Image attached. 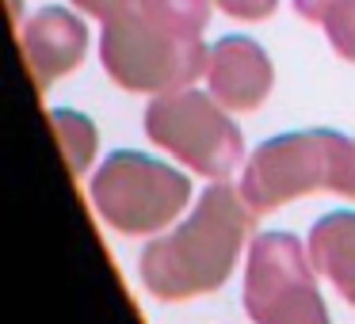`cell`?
Instances as JSON below:
<instances>
[{"mask_svg":"<svg viewBox=\"0 0 355 324\" xmlns=\"http://www.w3.org/2000/svg\"><path fill=\"white\" fill-rule=\"evenodd\" d=\"M85 50V27L62 8H46L27 27V57L31 65H50V69H69Z\"/></svg>","mask_w":355,"mask_h":324,"instance_id":"6da1fadb","label":"cell"},{"mask_svg":"<svg viewBox=\"0 0 355 324\" xmlns=\"http://www.w3.org/2000/svg\"><path fill=\"white\" fill-rule=\"evenodd\" d=\"M324 19H329L332 46L344 50V57H355V0H336V8Z\"/></svg>","mask_w":355,"mask_h":324,"instance_id":"7a4b0ae2","label":"cell"},{"mask_svg":"<svg viewBox=\"0 0 355 324\" xmlns=\"http://www.w3.org/2000/svg\"><path fill=\"white\" fill-rule=\"evenodd\" d=\"M230 16H245V19H260L275 8V0H218Z\"/></svg>","mask_w":355,"mask_h":324,"instance_id":"3957f363","label":"cell"},{"mask_svg":"<svg viewBox=\"0 0 355 324\" xmlns=\"http://www.w3.org/2000/svg\"><path fill=\"white\" fill-rule=\"evenodd\" d=\"M80 8H88L92 16H103V19H111L119 8H126V0H77Z\"/></svg>","mask_w":355,"mask_h":324,"instance_id":"277c9868","label":"cell"},{"mask_svg":"<svg viewBox=\"0 0 355 324\" xmlns=\"http://www.w3.org/2000/svg\"><path fill=\"white\" fill-rule=\"evenodd\" d=\"M332 8H336V0H298V12L309 19H324Z\"/></svg>","mask_w":355,"mask_h":324,"instance_id":"5b68a950","label":"cell"}]
</instances>
